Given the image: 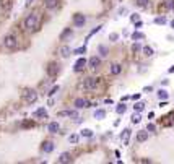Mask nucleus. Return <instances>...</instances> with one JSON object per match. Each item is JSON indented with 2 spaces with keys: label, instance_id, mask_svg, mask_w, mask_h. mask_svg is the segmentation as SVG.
Returning a JSON list of instances; mask_svg holds the SVG:
<instances>
[{
  "label": "nucleus",
  "instance_id": "obj_21",
  "mask_svg": "<svg viewBox=\"0 0 174 164\" xmlns=\"http://www.w3.org/2000/svg\"><path fill=\"white\" fill-rule=\"evenodd\" d=\"M104 117H106V112H104L103 109H99V111H96V112H95V119L101 120V119H104Z\"/></svg>",
  "mask_w": 174,
  "mask_h": 164
},
{
  "label": "nucleus",
  "instance_id": "obj_28",
  "mask_svg": "<svg viewBox=\"0 0 174 164\" xmlns=\"http://www.w3.org/2000/svg\"><path fill=\"white\" fill-rule=\"evenodd\" d=\"M137 5L142 7V8H146L148 7V0H137Z\"/></svg>",
  "mask_w": 174,
  "mask_h": 164
},
{
  "label": "nucleus",
  "instance_id": "obj_27",
  "mask_svg": "<svg viewBox=\"0 0 174 164\" xmlns=\"http://www.w3.org/2000/svg\"><path fill=\"white\" fill-rule=\"evenodd\" d=\"M98 49H99V54L103 55V57H106V55H108V47H106V45H99Z\"/></svg>",
  "mask_w": 174,
  "mask_h": 164
},
{
  "label": "nucleus",
  "instance_id": "obj_4",
  "mask_svg": "<svg viewBox=\"0 0 174 164\" xmlns=\"http://www.w3.org/2000/svg\"><path fill=\"white\" fill-rule=\"evenodd\" d=\"M96 86H98V80H96V78L88 76V78H85V80H83V88H85L86 91H93Z\"/></svg>",
  "mask_w": 174,
  "mask_h": 164
},
{
  "label": "nucleus",
  "instance_id": "obj_17",
  "mask_svg": "<svg viewBox=\"0 0 174 164\" xmlns=\"http://www.w3.org/2000/svg\"><path fill=\"white\" fill-rule=\"evenodd\" d=\"M59 115H60V117H77V114H75L73 111H60L59 112Z\"/></svg>",
  "mask_w": 174,
  "mask_h": 164
},
{
  "label": "nucleus",
  "instance_id": "obj_7",
  "mask_svg": "<svg viewBox=\"0 0 174 164\" xmlns=\"http://www.w3.org/2000/svg\"><path fill=\"white\" fill-rule=\"evenodd\" d=\"M85 21H86V18L83 17V15H75L73 17V23H75V26H77V28H81L83 25H85Z\"/></svg>",
  "mask_w": 174,
  "mask_h": 164
},
{
  "label": "nucleus",
  "instance_id": "obj_19",
  "mask_svg": "<svg viewBox=\"0 0 174 164\" xmlns=\"http://www.w3.org/2000/svg\"><path fill=\"white\" fill-rule=\"evenodd\" d=\"M60 55H62V57H68V55H70V47H68V45H64L62 49H60Z\"/></svg>",
  "mask_w": 174,
  "mask_h": 164
},
{
  "label": "nucleus",
  "instance_id": "obj_34",
  "mask_svg": "<svg viewBox=\"0 0 174 164\" xmlns=\"http://www.w3.org/2000/svg\"><path fill=\"white\" fill-rule=\"evenodd\" d=\"M2 7H3V8H10V0H2Z\"/></svg>",
  "mask_w": 174,
  "mask_h": 164
},
{
  "label": "nucleus",
  "instance_id": "obj_12",
  "mask_svg": "<svg viewBox=\"0 0 174 164\" xmlns=\"http://www.w3.org/2000/svg\"><path fill=\"white\" fill-rule=\"evenodd\" d=\"M47 73H49L50 76H55V75L59 73V65L57 63H50L49 68H47Z\"/></svg>",
  "mask_w": 174,
  "mask_h": 164
},
{
  "label": "nucleus",
  "instance_id": "obj_13",
  "mask_svg": "<svg viewBox=\"0 0 174 164\" xmlns=\"http://www.w3.org/2000/svg\"><path fill=\"white\" fill-rule=\"evenodd\" d=\"M146 140H148V132H146V130H140L137 133V141H140V143H142V141H146Z\"/></svg>",
  "mask_w": 174,
  "mask_h": 164
},
{
  "label": "nucleus",
  "instance_id": "obj_22",
  "mask_svg": "<svg viewBox=\"0 0 174 164\" xmlns=\"http://www.w3.org/2000/svg\"><path fill=\"white\" fill-rule=\"evenodd\" d=\"M125 111H127V106H125L124 103H122V104H119V106L116 107V112H117V114H124Z\"/></svg>",
  "mask_w": 174,
  "mask_h": 164
},
{
  "label": "nucleus",
  "instance_id": "obj_31",
  "mask_svg": "<svg viewBox=\"0 0 174 164\" xmlns=\"http://www.w3.org/2000/svg\"><path fill=\"white\" fill-rule=\"evenodd\" d=\"M143 37H145V36H143V33H138V31L132 34V39H143Z\"/></svg>",
  "mask_w": 174,
  "mask_h": 164
},
{
  "label": "nucleus",
  "instance_id": "obj_1",
  "mask_svg": "<svg viewBox=\"0 0 174 164\" xmlns=\"http://www.w3.org/2000/svg\"><path fill=\"white\" fill-rule=\"evenodd\" d=\"M37 25H39V17H37V13H31V15L26 17L25 28L28 29V31H34V29L37 28Z\"/></svg>",
  "mask_w": 174,
  "mask_h": 164
},
{
  "label": "nucleus",
  "instance_id": "obj_18",
  "mask_svg": "<svg viewBox=\"0 0 174 164\" xmlns=\"http://www.w3.org/2000/svg\"><path fill=\"white\" fill-rule=\"evenodd\" d=\"M120 70H122V68H120L119 63H112V65H111V73H112V75H119Z\"/></svg>",
  "mask_w": 174,
  "mask_h": 164
},
{
  "label": "nucleus",
  "instance_id": "obj_23",
  "mask_svg": "<svg viewBox=\"0 0 174 164\" xmlns=\"http://www.w3.org/2000/svg\"><path fill=\"white\" fill-rule=\"evenodd\" d=\"M70 36H72V29H65V31L60 34V39H62V41H65L67 37H70Z\"/></svg>",
  "mask_w": 174,
  "mask_h": 164
},
{
  "label": "nucleus",
  "instance_id": "obj_39",
  "mask_svg": "<svg viewBox=\"0 0 174 164\" xmlns=\"http://www.w3.org/2000/svg\"><path fill=\"white\" fill-rule=\"evenodd\" d=\"M146 130H148V132H155L156 128H155V125H153V123H148V127H146Z\"/></svg>",
  "mask_w": 174,
  "mask_h": 164
},
{
  "label": "nucleus",
  "instance_id": "obj_14",
  "mask_svg": "<svg viewBox=\"0 0 174 164\" xmlns=\"http://www.w3.org/2000/svg\"><path fill=\"white\" fill-rule=\"evenodd\" d=\"M34 117H36V119H46V117H47V112H46V109H44V107H41V109H37V111L34 112Z\"/></svg>",
  "mask_w": 174,
  "mask_h": 164
},
{
  "label": "nucleus",
  "instance_id": "obj_6",
  "mask_svg": "<svg viewBox=\"0 0 174 164\" xmlns=\"http://www.w3.org/2000/svg\"><path fill=\"white\" fill-rule=\"evenodd\" d=\"M88 65H90V68H91V70H98V68H99V65H101L99 57H90Z\"/></svg>",
  "mask_w": 174,
  "mask_h": 164
},
{
  "label": "nucleus",
  "instance_id": "obj_20",
  "mask_svg": "<svg viewBox=\"0 0 174 164\" xmlns=\"http://www.w3.org/2000/svg\"><path fill=\"white\" fill-rule=\"evenodd\" d=\"M158 98L161 99V101H166V99L169 98V94H168L164 90H160V91H158Z\"/></svg>",
  "mask_w": 174,
  "mask_h": 164
},
{
  "label": "nucleus",
  "instance_id": "obj_44",
  "mask_svg": "<svg viewBox=\"0 0 174 164\" xmlns=\"http://www.w3.org/2000/svg\"><path fill=\"white\" fill-rule=\"evenodd\" d=\"M171 28H173V29H174V20H173V21H171Z\"/></svg>",
  "mask_w": 174,
  "mask_h": 164
},
{
  "label": "nucleus",
  "instance_id": "obj_41",
  "mask_svg": "<svg viewBox=\"0 0 174 164\" xmlns=\"http://www.w3.org/2000/svg\"><path fill=\"white\" fill-rule=\"evenodd\" d=\"M135 28H137V29L143 28V23H142V21H137V23H135Z\"/></svg>",
  "mask_w": 174,
  "mask_h": 164
},
{
  "label": "nucleus",
  "instance_id": "obj_30",
  "mask_svg": "<svg viewBox=\"0 0 174 164\" xmlns=\"http://www.w3.org/2000/svg\"><path fill=\"white\" fill-rule=\"evenodd\" d=\"M78 140H80L78 135H70L68 136V141H70V143H78Z\"/></svg>",
  "mask_w": 174,
  "mask_h": 164
},
{
  "label": "nucleus",
  "instance_id": "obj_35",
  "mask_svg": "<svg viewBox=\"0 0 174 164\" xmlns=\"http://www.w3.org/2000/svg\"><path fill=\"white\" fill-rule=\"evenodd\" d=\"M86 52V47H85V45H83V47H78V49L75 50V54H85Z\"/></svg>",
  "mask_w": 174,
  "mask_h": 164
},
{
  "label": "nucleus",
  "instance_id": "obj_8",
  "mask_svg": "<svg viewBox=\"0 0 174 164\" xmlns=\"http://www.w3.org/2000/svg\"><path fill=\"white\" fill-rule=\"evenodd\" d=\"M59 3H60V0H44V5H46V8H49V10L57 8Z\"/></svg>",
  "mask_w": 174,
  "mask_h": 164
},
{
  "label": "nucleus",
  "instance_id": "obj_5",
  "mask_svg": "<svg viewBox=\"0 0 174 164\" xmlns=\"http://www.w3.org/2000/svg\"><path fill=\"white\" fill-rule=\"evenodd\" d=\"M88 65V60L86 59H83V57H80L78 60L75 62V65H73V70L75 72H81V70H85V67Z\"/></svg>",
  "mask_w": 174,
  "mask_h": 164
},
{
  "label": "nucleus",
  "instance_id": "obj_16",
  "mask_svg": "<svg viewBox=\"0 0 174 164\" xmlns=\"http://www.w3.org/2000/svg\"><path fill=\"white\" fill-rule=\"evenodd\" d=\"M70 161H72L70 154H68V153H64V154H60V156H59L57 163H70Z\"/></svg>",
  "mask_w": 174,
  "mask_h": 164
},
{
  "label": "nucleus",
  "instance_id": "obj_32",
  "mask_svg": "<svg viewBox=\"0 0 174 164\" xmlns=\"http://www.w3.org/2000/svg\"><path fill=\"white\" fill-rule=\"evenodd\" d=\"M101 28H103V26H96V28H95V29H93L91 33H90V34H88V36H86V39H90V37H91V36H93V34H96V33H98V31H99V29H101Z\"/></svg>",
  "mask_w": 174,
  "mask_h": 164
},
{
  "label": "nucleus",
  "instance_id": "obj_15",
  "mask_svg": "<svg viewBox=\"0 0 174 164\" xmlns=\"http://www.w3.org/2000/svg\"><path fill=\"white\" fill-rule=\"evenodd\" d=\"M47 128H49L50 133H59V130H60V125H59V122H50Z\"/></svg>",
  "mask_w": 174,
  "mask_h": 164
},
{
  "label": "nucleus",
  "instance_id": "obj_37",
  "mask_svg": "<svg viewBox=\"0 0 174 164\" xmlns=\"http://www.w3.org/2000/svg\"><path fill=\"white\" fill-rule=\"evenodd\" d=\"M132 50H133V52H137V50H142V45H140V44H133Z\"/></svg>",
  "mask_w": 174,
  "mask_h": 164
},
{
  "label": "nucleus",
  "instance_id": "obj_2",
  "mask_svg": "<svg viewBox=\"0 0 174 164\" xmlns=\"http://www.w3.org/2000/svg\"><path fill=\"white\" fill-rule=\"evenodd\" d=\"M3 45L7 47V49H10V50L17 49V47H18V39H17V36H15V34H8V36H5Z\"/></svg>",
  "mask_w": 174,
  "mask_h": 164
},
{
  "label": "nucleus",
  "instance_id": "obj_43",
  "mask_svg": "<svg viewBox=\"0 0 174 164\" xmlns=\"http://www.w3.org/2000/svg\"><path fill=\"white\" fill-rule=\"evenodd\" d=\"M169 73H174V65H173V67H171V68H169Z\"/></svg>",
  "mask_w": 174,
  "mask_h": 164
},
{
  "label": "nucleus",
  "instance_id": "obj_33",
  "mask_svg": "<svg viewBox=\"0 0 174 164\" xmlns=\"http://www.w3.org/2000/svg\"><path fill=\"white\" fill-rule=\"evenodd\" d=\"M140 120H142V119H140V115H138V114H133V115H132V122H133V123H138Z\"/></svg>",
  "mask_w": 174,
  "mask_h": 164
},
{
  "label": "nucleus",
  "instance_id": "obj_9",
  "mask_svg": "<svg viewBox=\"0 0 174 164\" xmlns=\"http://www.w3.org/2000/svg\"><path fill=\"white\" fill-rule=\"evenodd\" d=\"M130 133H132V130H130V128H125V130L122 132V135H120V138L124 140V145H125V146H128V140H130Z\"/></svg>",
  "mask_w": 174,
  "mask_h": 164
},
{
  "label": "nucleus",
  "instance_id": "obj_38",
  "mask_svg": "<svg viewBox=\"0 0 174 164\" xmlns=\"http://www.w3.org/2000/svg\"><path fill=\"white\" fill-rule=\"evenodd\" d=\"M138 18H140V17H138L137 13H133V15H132V18H130V20H132L133 23H137V21H138Z\"/></svg>",
  "mask_w": 174,
  "mask_h": 164
},
{
  "label": "nucleus",
  "instance_id": "obj_3",
  "mask_svg": "<svg viewBox=\"0 0 174 164\" xmlns=\"http://www.w3.org/2000/svg\"><path fill=\"white\" fill-rule=\"evenodd\" d=\"M23 98H25V101L28 104H33V103H36L37 101V91H34V90H25V93H23Z\"/></svg>",
  "mask_w": 174,
  "mask_h": 164
},
{
  "label": "nucleus",
  "instance_id": "obj_26",
  "mask_svg": "<svg viewBox=\"0 0 174 164\" xmlns=\"http://www.w3.org/2000/svg\"><path fill=\"white\" fill-rule=\"evenodd\" d=\"M133 109H135L137 112H142L143 109H145V104H143V103H137L135 106H133Z\"/></svg>",
  "mask_w": 174,
  "mask_h": 164
},
{
  "label": "nucleus",
  "instance_id": "obj_11",
  "mask_svg": "<svg viewBox=\"0 0 174 164\" xmlns=\"http://www.w3.org/2000/svg\"><path fill=\"white\" fill-rule=\"evenodd\" d=\"M88 103H86V99H83V98H77L75 99V107L77 109H83V107H86Z\"/></svg>",
  "mask_w": 174,
  "mask_h": 164
},
{
  "label": "nucleus",
  "instance_id": "obj_10",
  "mask_svg": "<svg viewBox=\"0 0 174 164\" xmlns=\"http://www.w3.org/2000/svg\"><path fill=\"white\" fill-rule=\"evenodd\" d=\"M54 143H52V141H44V143H42V151L44 153H52L54 151Z\"/></svg>",
  "mask_w": 174,
  "mask_h": 164
},
{
  "label": "nucleus",
  "instance_id": "obj_42",
  "mask_svg": "<svg viewBox=\"0 0 174 164\" xmlns=\"http://www.w3.org/2000/svg\"><path fill=\"white\" fill-rule=\"evenodd\" d=\"M168 8H169V10L174 8V2H173V0H169V5H168Z\"/></svg>",
  "mask_w": 174,
  "mask_h": 164
},
{
  "label": "nucleus",
  "instance_id": "obj_24",
  "mask_svg": "<svg viewBox=\"0 0 174 164\" xmlns=\"http://www.w3.org/2000/svg\"><path fill=\"white\" fill-rule=\"evenodd\" d=\"M153 23L155 25H166V18L164 17H158V18H155Z\"/></svg>",
  "mask_w": 174,
  "mask_h": 164
},
{
  "label": "nucleus",
  "instance_id": "obj_29",
  "mask_svg": "<svg viewBox=\"0 0 174 164\" xmlns=\"http://www.w3.org/2000/svg\"><path fill=\"white\" fill-rule=\"evenodd\" d=\"M81 135L83 136H93V130H90V128H85V130H81Z\"/></svg>",
  "mask_w": 174,
  "mask_h": 164
},
{
  "label": "nucleus",
  "instance_id": "obj_25",
  "mask_svg": "<svg viewBox=\"0 0 174 164\" xmlns=\"http://www.w3.org/2000/svg\"><path fill=\"white\" fill-rule=\"evenodd\" d=\"M143 54H145L146 57H150V55H153V49L148 47V45H145V47H143Z\"/></svg>",
  "mask_w": 174,
  "mask_h": 164
},
{
  "label": "nucleus",
  "instance_id": "obj_36",
  "mask_svg": "<svg viewBox=\"0 0 174 164\" xmlns=\"http://www.w3.org/2000/svg\"><path fill=\"white\" fill-rule=\"evenodd\" d=\"M57 91H59V86H57V85H55V86H54V88H52V90H50V91H49V96H52V94H55V93H57Z\"/></svg>",
  "mask_w": 174,
  "mask_h": 164
},
{
  "label": "nucleus",
  "instance_id": "obj_40",
  "mask_svg": "<svg viewBox=\"0 0 174 164\" xmlns=\"http://www.w3.org/2000/svg\"><path fill=\"white\" fill-rule=\"evenodd\" d=\"M109 39H111V41H117V39H119V36H117V34H114V33H112L111 36H109Z\"/></svg>",
  "mask_w": 174,
  "mask_h": 164
}]
</instances>
